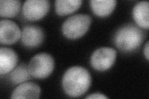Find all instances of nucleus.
<instances>
[{
    "instance_id": "1",
    "label": "nucleus",
    "mask_w": 149,
    "mask_h": 99,
    "mask_svg": "<svg viewBox=\"0 0 149 99\" xmlns=\"http://www.w3.org/2000/svg\"><path fill=\"white\" fill-rule=\"evenodd\" d=\"M91 83L90 73L85 68L73 66L67 70L62 78L65 92L72 97H78L85 94Z\"/></svg>"
},
{
    "instance_id": "2",
    "label": "nucleus",
    "mask_w": 149,
    "mask_h": 99,
    "mask_svg": "<svg viewBox=\"0 0 149 99\" xmlns=\"http://www.w3.org/2000/svg\"><path fill=\"white\" fill-rule=\"evenodd\" d=\"M145 38V32L139 26L130 23L121 27L116 32L114 42L120 51L128 53L137 50Z\"/></svg>"
},
{
    "instance_id": "3",
    "label": "nucleus",
    "mask_w": 149,
    "mask_h": 99,
    "mask_svg": "<svg viewBox=\"0 0 149 99\" xmlns=\"http://www.w3.org/2000/svg\"><path fill=\"white\" fill-rule=\"evenodd\" d=\"M91 23V17L85 14H78L69 17L62 24V31L65 37L77 39L85 35Z\"/></svg>"
},
{
    "instance_id": "4",
    "label": "nucleus",
    "mask_w": 149,
    "mask_h": 99,
    "mask_svg": "<svg viewBox=\"0 0 149 99\" xmlns=\"http://www.w3.org/2000/svg\"><path fill=\"white\" fill-rule=\"evenodd\" d=\"M54 60L50 54L40 53L37 54L29 61L28 69L32 77L44 79L52 74L54 69Z\"/></svg>"
},
{
    "instance_id": "5",
    "label": "nucleus",
    "mask_w": 149,
    "mask_h": 99,
    "mask_svg": "<svg viewBox=\"0 0 149 99\" xmlns=\"http://www.w3.org/2000/svg\"><path fill=\"white\" fill-rule=\"evenodd\" d=\"M117 51L110 47H102L96 49L91 56L92 67L100 71L109 69L114 63Z\"/></svg>"
},
{
    "instance_id": "6",
    "label": "nucleus",
    "mask_w": 149,
    "mask_h": 99,
    "mask_svg": "<svg viewBox=\"0 0 149 99\" xmlns=\"http://www.w3.org/2000/svg\"><path fill=\"white\" fill-rule=\"evenodd\" d=\"M48 0H27L22 6L23 16L31 21L40 20L49 11Z\"/></svg>"
},
{
    "instance_id": "7",
    "label": "nucleus",
    "mask_w": 149,
    "mask_h": 99,
    "mask_svg": "<svg viewBox=\"0 0 149 99\" xmlns=\"http://www.w3.org/2000/svg\"><path fill=\"white\" fill-rule=\"evenodd\" d=\"M19 27L11 20L1 19L0 21V42L1 44L12 45L21 37Z\"/></svg>"
},
{
    "instance_id": "8",
    "label": "nucleus",
    "mask_w": 149,
    "mask_h": 99,
    "mask_svg": "<svg viewBox=\"0 0 149 99\" xmlns=\"http://www.w3.org/2000/svg\"><path fill=\"white\" fill-rule=\"evenodd\" d=\"M43 29L37 26H26L21 32L22 44L29 48H35L42 43L44 39Z\"/></svg>"
},
{
    "instance_id": "9",
    "label": "nucleus",
    "mask_w": 149,
    "mask_h": 99,
    "mask_svg": "<svg viewBox=\"0 0 149 99\" xmlns=\"http://www.w3.org/2000/svg\"><path fill=\"white\" fill-rule=\"evenodd\" d=\"M18 61L17 53L13 49L1 47L0 48V74H6L11 72Z\"/></svg>"
},
{
    "instance_id": "10",
    "label": "nucleus",
    "mask_w": 149,
    "mask_h": 99,
    "mask_svg": "<svg viewBox=\"0 0 149 99\" xmlns=\"http://www.w3.org/2000/svg\"><path fill=\"white\" fill-rule=\"evenodd\" d=\"M40 87L37 84L27 82L20 84L13 91L11 98H39L40 95Z\"/></svg>"
},
{
    "instance_id": "11",
    "label": "nucleus",
    "mask_w": 149,
    "mask_h": 99,
    "mask_svg": "<svg viewBox=\"0 0 149 99\" xmlns=\"http://www.w3.org/2000/svg\"><path fill=\"white\" fill-rule=\"evenodd\" d=\"M149 3L141 1L137 3L132 9V17L137 26L142 29L149 27Z\"/></svg>"
},
{
    "instance_id": "12",
    "label": "nucleus",
    "mask_w": 149,
    "mask_h": 99,
    "mask_svg": "<svg viewBox=\"0 0 149 99\" xmlns=\"http://www.w3.org/2000/svg\"><path fill=\"white\" fill-rule=\"evenodd\" d=\"M117 1L116 0H91L92 10L99 17H106L114 11Z\"/></svg>"
},
{
    "instance_id": "13",
    "label": "nucleus",
    "mask_w": 149,
    "mask_h": 99,
    "mask_svg": "<svg viewBox=\"0 0 149 99\" xmlns=\"http://www.w3.org/2000/svg\"><path fill=\"white\" fill-rule=\"evenodd\" d=\"M81 0H57L55 11L60 16L70 15L76 11L81 5Z\"/></svg>"
},
{
    "instance_id": "14",
    "label": "nucleus",
    "mask_w": 149,
    "mask_h": 99,
    "mask_svg": "<svg viewBox=\"0 0 149 99\" xmlns=\"http://www.w3.org/2000/svg\"><path fill=\"white\" fill-rule=\"evenodd\" d=\"M21 1L19 0H1L0 1V16L1 17H13L20 11Z\"/></svg>"
},
{
    "instance_id": "15",
    "label": "nucleus",
    "mask_w": 149,
    "mask_h": 99,
    "mask_svg": "<svg viewBox=\"0 0 149 99\" xmlns=\"http://www.w3.org/2000/svg\"><path fill=\"white\" fill-rule=\"evenodd\" d=\"M31 74L28 69V66L25 63H21L14 69L9 75L11 81L15 84H19L30 79Z\"/></svg>"
},
{
    "instance_id": "16",
    "label": "nucleus",
    "mask_w": 149,
    "mask_h": 99,
    "mask_svg": "<svg viewBox=\"0 0 149 99\" xmlns=\"http://www.w3.org/2000/svg\"><path fill=\"white\" fill-rule=\"evenodd\" d=\"M85 98L88 99V98H92V99H108V97L104 96V94H102L100 92H95L90 94V95L88 96L85 97Z\"/></svg>"
},
{
    "instance_id": "17",
    "label": "nucleus",
    "mask_w": 149,
    "mask_h": 99,
    "mask_svg": "<svg viewBox=\"0 0 149 99\" xmlns=\"http://www.w3.org/2000/svg\"><path fill=\"white\" fill-rule=\"evenodd\" d=\"M143 53L145 55V56L147 61L149 60V42L147 41L146 44L145 46H144L143 49Z\"/></svg>"
}]
</instances>
